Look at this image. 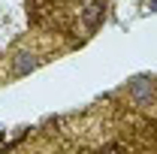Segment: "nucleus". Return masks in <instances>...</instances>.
Segmentation results:
<instances>
[{
	"label": "nucleus",
	"instance_id": "1",
	"mask_svg": "<svg viewBox=\"0 0 157 154\" xmlns=\"http://www.w3.org/2000/svg\"><path fill=\"white\" fill-rule=\"evenodd\" d=\"M130 97L136 100L139 106H148V103H151V97H154V85H151L148 79H136V82L130 85Z\"/></svg>",
	"mask_w": 157,
	"mask_h": 154
},
{
	"label": "nucleus",
	"instance_id": "2",
	"mask_svg": "<svg viewBox=\"0 0 157 154\" xmlns=\"http://www.w3.org/2000/svg\"><path fill=\"white\" fill-rule=\"evenodd\" d=\"M100 12H103V6H100V3H94V6H91V9L85 12V21H88L91 27H97V21H100Z\"/></svg>",
	"mask_w": 157,
	"mask_h": 154
},
{
	"label": "nucleus",
	"instance_id": "3",
	"mask_svg": "<svg viewBox=\"0 0 157 154\" xmlns=\"http://www.w3.org/2000/svg\"><path fill=\"white\" fill-rule=\"evenodd\" d=\"M148 3H151V9H157V0H148Z\"/></svg>",
	"mask_w": 157,
	"mask_h": 154
}]
</instances>
